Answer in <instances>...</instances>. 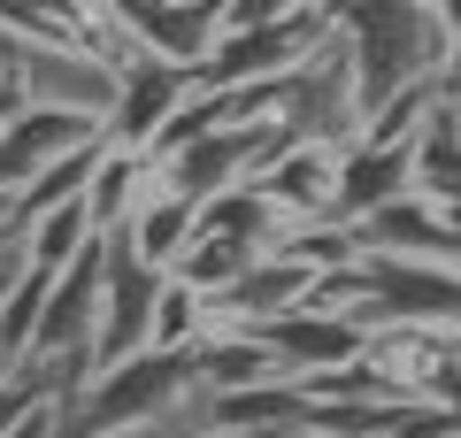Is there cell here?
<instances>
[{"instance_id":"4dcf8cb0","label":"cell","mask_w":461,"mask_h":438,"mask_svg":"<svg viewBox=\"0 0 461 438\" xmlns=\"http://www.w3.org/2000/svg\"><path fill=\"white\" fill-rule=\"evenodd\" d=\"M454 438H461V431H454Z\"/></svg>"},{"instance_id":"4316f807","label":"cell","mask_w":461,"mask_h":438,"mask_svg":"<svg viewBox=\"0 0 461 438\" xmlns=\"http://www.w3.org/2000/svg\"><path fill=\"white\" fill-rule=\"evenodd\" d=\"M430 8H438V16H446V23H454V16H461V0H430Z\"/></svg>"},{"instance_id":"4fadbf2b","label":"cell","mask_w":461,"mask_h":438,"mask_svg":"<svg viewBox=\"0 0 461 438\" xmlns=\"http://www.w3.org/2000/svg\"><path fill=\"white\" fill-rule=\"evenodd\" d=\"M115 239L131 246V254L147 261V269H162V277H169V261H177L185 246L200 239V200L169 193V185L154 178V193H147V200H139V208H131V224L115 231Z\"/></svg>"},{"instance_id":"ac0fdd59","label":"cell","mask_w":461,"mask_h":438,"mask_svg":"<svg viewBox=\"0 0 461 438\" xmlns=\"http://www.w3.org/2000/svg\"><path fill=\"white\" fill-rule=\"evenodd\" d=\"M16 246H23V261H32V269H54V277H62L69 261H77L85 246H93V215H85V200H62V208H39L32 224L16 231Z\"/></svg>"},{"instance_id":"484cf974","label":"cell","mask_w":461,"mask_h":438,"mask_svg":"<svg viewBox=\"0 0 461 438\" xmlns=\"http://www.w3.org/2000/svg\"><path fill=\"white\" fill-rule=\"evenodd\" d=\"M8 438H54V400H39L32 415H23L16 431H8Z\"/></svg>"},{"instance_id":"7402d4cb","label":"cell","mask_w":461,"mask_h":438,"mask_svg":"<svg viewBox=\"0 0 461 438\" xmlns=\"http://www.w3.org/2000/svg\"><path fill=\"white\" fill-rule=\"evenodd\" d=\"M423 400L446 407V415L461 423V339H446L438 354H430V370H423Z\"/></svg>"},{"instance_id":"3957f363","label":"cell","mask_w":461,"mask_h":438,"mask_svg":"<svg viewBox=\"0 0 461 438\" xmlns=\"http://www.w3.org/2000/svg\"><path fill=\"white\" fill-rule=\"evenodd\" d=\"M330 39L323 8H300V16L285 23H262V32H223L208 47V62L185 69V85L193 93H230V85H269V78H293L300 62H308L315 47Z\"/></svg>"},{"instance_id":"5bb4252c","label":"cell","mask_w":461,"mask_h":438,"mask_svg":"<svg viewBox=\"0 0 461 438\" xmlns=\"http://www.w3.org/2000/svg\"><path fill=\"white\" fill-rule=\"evenodd\" d=\"M154 178H162V169H154L147 154L100 146V162H93V185H85V215H93V239H115V231L131 224V208L154 193Z\"/></svg>"},{"instance_id":"603a6c76","label":"cell","mask_w":461,"mask_h":438,"mask_svg":"<svg viewBox=\"0 0 461 438\" xmlns=\"http://www.w3.org/2000/svg\"><path fill=\"white\" fill-rule=\"evenodd\" d=\"M39 400H47V392H39V385H32V377H23V370H0V438L16 431V423H23V415H32V407H39Z\"/></svg>"},{"instance_id":"ffe728a7","label":"cell","mask_w":461,"mask_h":438,"mask_svg":"<svg viewBox=\"0 0 461 438\" xmlns=\"http://www.w3.org/2000/svg\"><path fill=\"white\" fill-rule=\"evenodd\" d=\"M247 261H254V246H239V239H215V231H200V239L185 246L177 261H169V277H177L185 292H200V300H215V292H230L239 277H247Z\"/></svg>"},{"instance_id":"cb8c5ba5","label":"cell","mask_w":461,"mask_h":438,"mask_svg":"<svg viewBox=\"0 0 461 438\" xmlns=\"http://www.w3.org/2000/svg\"><path fill=\"white\" fill-rule=\"evenodd\" d=\"M438 100H461V16L446 23V54H438V78H430Z\"/></svg>"},{"instance_id":"277c9868","label":"cell","mask_w":461,"mask_h":438,"mask_svg":"<svg viewBox=\"0 0 461 438\" xmlns=\"http://www.w3.org/2000/svg\"><path fill=\"white\" fill-rule=\"evenodd\" d=\"M154 292H162V269H147L123 239H100V331H93V370L147 354Z\"/></svg>"},{"instance_id":"f546056e","label":"cell","mask_w":461,"mask_h":438,"mask_svg":"<svg viewBox=\"0 0 461 438\" xmlns=\"http://www.w3.org/2000/svg\"><path fill=\"white\" fill-rule=\"evenodd\" d=\"M446 108H454V115H461V100H446Z\"/></svg>"},{"instance_id":"e0dca14e","label":"cell","mask_w":461,"mask_h":438,"mask_svg":"<svg viewBox=\"0 0 461 438\" xmlns=\"http://www.w3.org/2000/svg\"><path fill=\"white\" fill-rule=\"evenodd\" d=\"M193 377H200V392H239V385H269L277 361H269V346L254 331H208L193 346Z\"/></svg>"},{"instance_id":"8fae6325","label":"cell","mask_w":461,"mask_h":438,"mask_svg":"<svg viewBox=\"0 0 461 438\" xmlns=\"http://www.w3.org/2000/svg\"><path fill=\"white\" fill-rule=\"evenodd\" d=\"M330 178H339V146L293 139L285 154H269V169H262L254 185L277 200L285 224H323V215H330Z\"/></svg>"},{"instance_id":"9c48e42d","label":"cell","mask_w":461,"mask_h":438,"mask_svg":"<svg viewBox=\"0 0 461 438\" xmlns=\"http://www.w3.org/2000/svg\"><path fill=\"white\" fill-rule=\"evenodd\" d=\"M415 193V162L408 146H377V139H346L339 146V178H330V224H362V215H377L384 200Z\"/></svg>"},{"instance_id":"30bf717a","label":"cell","mask_w":461,"mask_h":438,"mask_svg":"<svg viewBox=\"0 0 461 438\" xmlns=\"http://www.w3.org/2000/svg\"><path fill=\"white\" fill-rule=\"evenodd\" d=\"M185 415L200 438H277L300 423V385L269 377V385H239V392H193Z\"/></svg>"},{"instance_id":"ba28073f","label":"cell","mask_w":461,"mask_h":438,"mask_svg":"<svg viewBox=\"0 0 461 438\" xmlns=\"http://www.w3.org/2000/svg\"><path fill=\"white\" fill-rule=\"evenodd\" d=\"M93 139H108V131H100V115L16 108L8 123H0V193H23L39 169H54L62 154H77V146H93Z\"/></svg>"},{"instance_id":"d4e9b609","label":"cell","mask_w":461,"mask_h":438,"mask_svg":"<svg viewBox=\"0 0 461 438\" xmlns=\"http://www.w3.org/2000/svg\"><path fill=\"white\" fill-rule=\"evenodd\" d=\"M193 407V400H185ZM108 438H200L193 431V415H169V423H131V431H108Z\"/></svg>"},{"instance_id":"44dd1931","label":"cell","mask_w":461,"mask_h":438,"mask_svg":"<svg viewBox=\"0 0 461 438\" xmlns=\"http://www.w3.org/2000/svg\"><path fill=\"white\" fill-rule=\"evenodd\" d=\"M200 339H208V300H200V292H185L177 277H162V292H154V331H147V346H162V354H193Z\"/></svg>"},{"instance_id":"6da1fadb","label":"cell","mask_w":461,"mask_h":438,"mask_svg":"<svg viewBox=\"0 0 461 438\" xmlns=\"http://www.w3.org/2000/svg\"><path fill=\"white\" fill-rule=\"evenodd\" d=\"M354 78V131L400 93H430L446 54V16L430 0H315ZM438 100V93H430Z\"/></svg>"},{"instance_id":"2e32d148","label":"cell","mask_w":461,"mask_h":438,"mask_svg":"<svg viewBox=\"0 0 461 438\" xmlns=\"http://www.w3.org/2000/svg\"><path fill=\"white\" fill-rule=\"evenodd\" d=\"M200 231H215V239H239V246H254V254H269V246H277L293 224L277 215V200H269L262 185H230V193L200 200Z\"/></svg>"},{"instance_id":"7c38bea8","label":"cell","mask_w":461,"mask_h":438,"mask_svg":"<svg viewBox=\"0 0 461 438\" xmlns=\"http://www.w3.org/2000/svg\"><path fill=\"white\" fill-rule=\"evenodd\" d=\"M354 246H362V254H423V261H454L446 215L430 208L423 193H400V200H384L377 215H362V224H354Z\"/></svg>"},{"instance_id":"52a82bcc","label":"cell","mask_w":461,"mask_h":438,"mask_svg":"<svg viewBox=\"0 0 461 438\" xmlns=\"http://www.w3.org/2000/svg\"><path fill=\"white\" fill-rule=\"evenodd\" d=\"M254 339L269 346V361H277V377L285 385H300V377H315V370H339V361H354L369 346V331L362 324H346V315H330V308H285V315H269V324H254Z\"/></svg>"},{"instance_id":"d6986e66","label":"cell","mask_w":461,"mask_h":438,"mask_svg":"<svg viewBox=\"0 0 461 438\" xmlns=\"http://www.w3.org/2000/svg\"><path fill=\"white\" fill-rule=\"evenodd\" d=\"M47 292H54V269H32V261H23V269L8 277V292H0V370H16V361L32 354Z\"/></svg>"},{"instance_id":"5b68a950","label":"cell","mask_w":461,"mask_h":438,"mask_svg":"<svg viewBox=\"0 0 461 438\" xmlns=\"http://www.w3.org/2000/svg\"><path fill=\"white\" fill-rule=\"evenodd\" d=\"M23 100H32V108H69V115H100V123H108L115 62H100L77 39H23Z\"/></svg>"},{"instance_id":"7a4b0ae2","label":"cell","mask_w":461,"mask_h":438,"mask_svg":"<svg viewBox=\"0 0 461 438\" xmlns=\"http://www.w3.org/2000/svg\"><path fill=\"white\" fill-rule=\"evenodd\" d=\"M346 324L362 331H430V339H461V269L423 254H362V300Z\"/></svg>"},{"instance_id":"83f0119b","label":"cell","mask_w":461,"mask_h":438,"mask_svg":"<svg viewBox=\"0 0 461 438\" xmlns=\"http://www.w3.org/2000/svg\"><path fill=\"white\" fill-rule=\"evenodd\" d=\"M277 438H323V431H300V423H293V431H277Z\"/></svg>"},{"instance_id":"f1b7e54d","label":"cell","mask_w":461,"mask_h":438,"mask_svg":"<svg viewBox=\"0 0 461 438\" xmlns=\"http://www.w3.org/2000/svg\"><path fill=\"white\" fill-rule=\"evenodd\" d=\"M154 8H177V0H154Z\"/></svg>"},{"instance_id":"9a60e30c","label":"cell","mask_w":461,"mask_h":438,"mask_svg":"<svg viewBox=\"0 0 461 438\" xmlns=\"http://www.w3.org/2000/svg\"><path fill=\"white\" fill-rule=\"evenodd\" d=\"M408 162H415V193L430 208H461V115L446 100H430V115L415 123Z\"/></svg>"},{"instance_id":"8992f818","label":"cell","mask_w":461,"mask_h":438,"mask_svg":"<svg viewBox=\"0 0 461 438\" xmlns=\"http://www.w3.org/2000/svg\"><path fill=\"white\" fill-rule=\"evenodd\" d=\"M185 69L177 62H154V54H131V62H115V100H108V146H123V154H147L154 131L169 123V115L185 108Z\"/></svg>"}]
</instances>
